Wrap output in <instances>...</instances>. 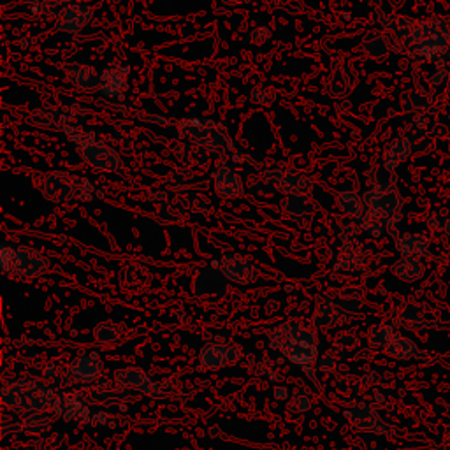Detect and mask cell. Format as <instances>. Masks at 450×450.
I'll return each instance as SVG.
<instances>
[{
	"instance_id": "cell-1",
	"label": "cell",
	"mask_w": 450,
	"mask_h": 450,
	"mask_svg": "<svg viewBox=\"0 0 450 450\" xmlns=\"http://www.w3.org/2000/svg\"><path fill=\"white\" fill-rule=\"evenodd\" d=\"M405 46L413 57L422 60H437L450 48V25L444 20L415 21Z\"/></svg>"
},
{
	"instance_id": "cell-2",
	"label": "cell",
	"mask_w": 450,
	"mask_h": 450,
	"mask_svg": "<svg viewBox=\"0 0 450 450\" xmlns=\"http://www.w3.org/2000/svg\"><path fill=\"white\" fill-rule=\"evenodd\" d=\"M69 138L75 141L81 157L94 168L102 171H118L121 165L120 155L104 143L97 141L94 134L83 131V128H67Z\"/></svg>"
},
{
	"instance_id": "cell-3",
	"label": "cell",
	"mask_w": 450,
	"mask_h": 450,
	"mask_svg": "<svg viewBox=\"0 0 450 450\" xmlns=\"http://www.w3.org/2000/svg\"><path fill=\"white\" fill-rule=\"evenodd\" d=\"M2 273L4 275H16L28 278L38 276L46 271L48 260L35 250L27 246H13L4 243L2 245Z\"/></svg>"
},
{
	"instance_id": "cell-4",
	"label": "cell",
	"mask_w": 450,
	"mask_h": 450,
	"mask_svg": "<svg viewBox=\"0 0 450 450\" xmlns=\"http://www.w3.org/2000/svg\"><path fill=\"white\" fill-rule=\"evenodd\" d=\"M363 199L366 204V213H373L389 225L400 220L401 212H403V197L393 183H382V185L370 188L363 195Z\"/></svg>"
},
{
	"instance_id": "cell-5",
	"label": "cell",
	"mask_w": 450,
	"mask_h": 450,
	"mask_svg": "<svg viewBox=\"0 0 450 450\" xmlns=\"http://www.w3.org/2000/svg\"><path fill=\"white\" fill-rule=\"evenodd\" d=\"M285 331L287 336L290 338V341L287 345L278 346L280 350H283L287 357L292 361L294 364L302 368L306 373H312L313 361L317 356V343L315 336L308 331H300V327L296 324H289V326L282 327Z\"/></svg>"
},
{
	"instance_id": "cell-6",
	"label": "cell",
	"mask_w": 450,
	"mask_h": 450,
	"mask_svg": "<svg viewBox=\"0 0 450 450\" xmlns=\"http://www.w3.org/2000/svg\"><path fill=\"white\" fill-rule=\"evenodd\" d=\"M263 178L276 192H283L289 195H306L309 194L312 183L301 172L287 171V169H269L263 172Z\"/></svg>"
},
{
	"instance_id": "cell-7",
	"label": "cell",
	"mask_w": 450,
	"mask_h": 450,
	"mask_svg": "<svg viewBox=\"0 0 450 450\" xmlns=\"http://www.w3.org/2000/svg\"><path fill=\"white\" fill-rule=\"evenodd\" d=\"M92 9L87 4H67L62 7L55 27L62 32H79L92 20Z\"/></svg>"
},
{
	"instance_id": "cell-8",
	"label": "cell",
	"mask_w": 450,
	"mask_h": 450,
	"mask_svg": "<svg viewBox=\"0 0 450 450\" xmlns=\"http://www.w3.org/2000/svg\"><path fill=\"white\" fill-rule=\"evenodd\" d=\"M43 192L51 201H69L75 197V176L65 172H48L43 180Z\"/></svg>"
},
{
	"instance_id": "cell-9",
	"label": "cell",
	"mask_w": 450,
	"mask_h": 450,
	"mask_svg": "<svg viewBox=\"0 0 450 450\" xmlns=\"http://www.w3.org/2000/svg\"><path fill=\"white\" fill-rule=\"evenodd\" d=\"M396 250L401 257H413V259H426L431 256V243L427 236L405 232L396 238Z\"/></svg>"
},
{
	"instance_id": "cell-10",
	"label": "cell",
	"mask_w": 450,
	"mask_h": 450,
	"mask_svg": "<svg viewBox=\"0 0 450 450\" xmlns=\"http://www.w3.org/2000/svg\"><path fill=\"white\" fill-rule=\"evenodd\" d=\"M213 185H215L216 194L222 195V197L232 199L243 195V182L238 176V172L232 171L227 165H220L216 168L215 175H213Z\"/></svg>"
},
{
	"instance_id": "cell-11",
	"label": "cell",
	"mask_w": 450,
	"mask_h": 450,
	"mask_svg": "<svg viewBox=\"0 0 450 450\" xmlns=\"http://www.w3.org/2000/svg\"><path fill=\"white\" fill-rule=\"evenodd\" d=\"M222 269L225 276L239 283H250L257 278V269L253 268V264L246 260L245 257L236 256V253L224 257Z\"/></svg>"
},
{
	"instance_id": "cell-12",
	"label": "cell",
	"mask_w": 450,
	"mask_h": 450,
	"mask_svg": "<svg viewBox=\"0 0 450 450\" xmlns=\"http://www.w3.org/2000/svg\"><path fill=\"white\" fill-rule=\"evenodd\" d=\"M383 352L389 357H394V359L400 361H420L427 357V353L413 339L401 336V334H396L393 338V341L385 346Z\"/></svg>"
},
{
	"instance_id": "cell-13",
	"label": "cell",
	"mask_w": 450,
	"mask_h": 450,
	"mask_svg": "<svg viewBox=\"0 0 450 450\" xmlns=\"http://www.w3.org/2000/svg\"><path fill=\"white\" fill-rule=\"evenodd\" d=\"M413 150H415V146H413L412 138H408V136L394 139L393 143L385 146V151H383V168L393 172L397 165H401L410 157Z\"/></svg>"
},
{
	"instance_id": "cell-14",
	"label": "cell",
	"mask_w": 450,
	"mask_h": 450,
	"mask_svg": "<svg viewBox=\"0 0 450 450\" xmlns=\"http://www.w3.org/2000/svg\"><path fill=\"white\" fill-rule=\"evenodd\" d=\"M357 83V75L356 69L352 67L346 62H336L333 69V75H331V94L336 95V97H341V95L350 94L353 87Z\"/></svg>"
},
{
	"instance_id": "cell-15",
	"label": "cell",
	"mask_w": 450,
	"mask_h": 450,
	"mask_svg": "<svg viewBox=\"0 0 450 450\" xmlns=\"http://www.w3.org/2000/svg\"><path fill=\"white\" fill-rule=\"evenodd\" d=\"M393 275L400 278L401 282L413 283L419 282L424 275H426V264L422 259H413V257H401L400 260L393 264L390 268Z\"/></svg>"
},
{
	"instance_id": "cell-16",
	"label": "cell",
	"mask_w": 450,
	"mask_h": 450,
	"mask_svg": "<svg viewBox=\"0 0 450 450\" xmlns=\"http://www.w3.org/2000/svg\"><path fill=\"white\" fill-rule=\"evenodd\" d=\"M192 128L190 138L197 143V146H202V148H219V146L225 145V138L219 132L213 131V125L208 124V121H190Z\"/></svg>"
},
{
	"instance_id": "cell-17",
	"label": "cell",
	"mask_w": 450,
	"mask_h": 450,
	"mask_svg": "<svg viewBox=\"0 0 450 450\" xmlns=\"http://www.w3.org/2000/svg\"><path fill=\"white\" fill-rule=\"evenodd\" d=\"M128 71L125 67H113L102 75L101 92L106 97H118L124 94L128 87Z\"/></svg>"
},
{
	"instance_id": "cell-18",
	"label": "cell",
	"mask_w": 450,
	"mask_h": 450,
	"mask_svg": "<svg viewBox=\"0 0 450 450\" xmlns=\"http://www.w3.org/2000/svg\"><path fill=\"white\" fill-rule=\"evenodd\" d=\"M400 322H401V326L407 327V329H424V327H434V322L433 320H429V317H427L426 306L415 304V302L405 306V309L401 312Z\"/></svg>"
},
{
	"instance_id": "cell-19",
	"label": "cell",
	"mask_w": 450,
	"mask_h": 450,
	"mask_svg": "<svg viewBox=\"0 0 450 450\" xmlns=\"http://www.w3.org/2000/svg\"><path fill=\"white\" fill-rule=\"evenodd\" d=\"M282 209L287 216L290 219H304L309 216L317 209V202L306 195H289L285 201L282 202Z\"/></svg>"
},
{
	"instance_id": "cell-20",
	"label": "cell",
	"mask_w": 450,
	"mask_h": 450,
	"mask_svg": "<svg viewBox=\"0 0 450 450\" xmlns=\"http://www.w3.org/2000/svg\"><path fill=\"white\" fill-rule=\"evenodd\" d=\"M336 206L350 219H363L366 215V204H364L363 195L356 192L343 190L336 194Z\"/></svg>"
},
{
	"instance_id": "cell-21",
	"label": "cell",
	"mask_w": 450,
	"mask_h": 450,
	"mask_svg": "<svg viewBox=\"0 0 450 450\" xmlns=\"http://www.w3.org/2000/svg\"><path fill=\"white\" fill-rule=\"evenodd\" d=\"M69 76L75 81L79 88L84 90H97L102 84V76H99V72H95L92 67H84V65H71L67 69Z\"/></svg>"
},
{
	"instance_id": "cell-22",
	"label": "cell",
	"mask_w": 450,
	"mask_h": 450,
	"mask_svg": "<svg viewBox=\"0 0 450 450\" xmlns=\"http://www.w3.org/2000/svg\"><path fill=\"white\" fill-rule=\"evenodd\" d=\"M97 359L99 356L95 352L92 356L79 357L71 366L72 376H76L79 380H94L95 376L101 373V363Z\"/></svg>"
},
{
	"instance_id": "cell-23",
	"label": "cell",
	"mask_w": 450,
	"mask_h": 450,
	"mask_svg": "<svg viewBox=\"0 0 450 450\" xmlns=\"http://www.w3.org/2000/svg\"><path fill=\"white\" fill-rule=\"evenodd\" d=\"M364 260V253L359 246L353 241L343 245V248L339 250V256L336 257V268L346 269V271H352L357 265Z\"/></svg>"
},
{
	"instance_id": "cell-24",
	"label": "cell",
	"mask_w": 450,
	"mask_h": 450,
	"mask_svg": "<svg viewBox=\"0 0 450 450\" xmlns=\"http://www.w3.org/2000/svg\"><path fill=\"white\" fill-rule=\"evenodd\" d=\"M178 145V143H176ZM178 148H172L175 153L178 155L180 160L185 165H204L208 162V150L202 146H188V145H178Z\"/></svg>"
},
{
	"instance_id": "cell-25",
	"label": "cell",
	"mask_w": 450,
	"mask_h": 450,
	"mask_svg": "<svg viewBox=\"0 0 450 450\" xmlns=\"http://www.w3.org/2000/svg\"><path fill=\"white\" fill-rule=\"evenodd\" d=\"M415 21L408 20L405 16H385L383 18V25H385L387 31L394 35L397 40L405 43L408 35H410L412 27Z\"/></svg>"
},
{
	"instance_id": "cell-26",
	"label": "cell",
	"mask_w": 450,
	"mask_h": 450,
	"mask_svg": "<svg viewBox=\"0 0 450 450\" xmlns=\"http://www.w3.org/2000/svg\"><path fill=\"white\" fill-rule=\"evenodd\" d=\"M187 208L180 201H164L158 209V219L165 224H178L185 220Z\"/></svg>"
},
{
	"instance_id": "cell-27",
	"label": "cell",
	"mask_w": 450,
	"mask_h": 450,
	"mask_svg": "<svg viewBox=\"0 0 450 450\" xmlns=\"http://www.w3.org/2000/svg\"><path fill=\"white\" fill-rule=\"evenodd\" d=\"M396 331L390 326H387V324H376V326L371 327L370 333H368V341H370V345L373 346V349L385 350V346L393 341V338L396 336Z\"/></svg>"
},
{
	"instance_id": "cell-28",
	"label": "cell",
	"mask_w": 450,
	"mask_h": 450,
	"mask_svg": "<svg viewBox=\"0 0 450 450\" xmlns=\"http://www.w3.org/2000/svg\"><path fill=\"white\" fill-rule=\"evenodd\" d=\"M363 48H364V51H366V53L373 58L387 57L390 51L389 40H387V38H383V35H380V34L368 35V38L364 39Z\"/></svg>"
},
{
	"instance_id": "cell-29",
	"label": "cell",
	"mask_w": 450,
	"mask_h": 450,
	"mask_svg": "<svg viewBox=\"0 0 450 450\" xmlns=\"http://www.w3.org/2000/svg\"><path fill=\"white\" fill-rule=\"evenodd\" d=\"M182 202L187 209H190V212L194 213H199V215H208V213L212 212V204H209L208 199L202 197V195L187 194Z\"/></svg>"
},
{
	"instance_id": "cell-30",
	"label": "cell",
	"mask_w": 450,
	"mask_h": 450,
	"mask_svg": "<svg viewBox=\"0 0 450 450\" xmlns=\"http://www.w3.org/2000/svg\"><path fill=\"white\" fill-rule=\"evenodd\" d=\"M405 102H407L405 109H413V111L429 108V97L422 90H412L410 94L405 95Z\"/></svg>"
},
{
	"instance_id": "cell-31",
	"label": "cell",
	"mask_w": 450,
	"mask_h": 450,
	"mask_svg": "<svg viewBox=\"0 0 450 450\" xmlns=\"http://www.w3.org/2000/svg\"><path fill=\"white\" fill-rule=\"evenodd\" d=\"M95 195V187L90 180L79 178L75 176V197L81 199V201H90Z\"/></svg>"
},
{
	"instance_id": "cell-32",
	"label": "cell",
	"mask_w": 450,
	"mask_h": 450,
	"mask_svg": "<svg viewBox=\"0 0 450 450\" xmlns=\"http://www.w3.org/2000/svg\"><path fill=\"white\" fill-rule=\"evenodd\" d=\"M250 190H252V194L260 195V197H265V195H273L276 192L275 188L269 185V183L263 178V175L253 176V178L250 180Z\"/></svg>"
},
{
	"instance_id": "cell-33",
	"label": "cell",
	"mask_w": 450,
	"mask_h": 450,
	"mask_svg": "<svg viewBox=\"0 0 450 450\" xmlns=\"http://www.w3.org/2000/svg\"><path fill=\"white\" fill-rule=\"evenodd\" d=\"M252 99L257 104H271L275 101V92L269 90V88H256L252 92Z\"/></svg>"
},
{
	"instance_id": "cell-34",
	"label": "cell",
	"mask_w": 450,
	"mask_h": 450,
	"mask_svg": "<svg viewBox=\"0 0 450 450\" xmlns=\"http://www.w3.org/2000/svg\"><path fill=\"white\" fill-rule=\"evenodd\" d=\"M289 397H290V393H289V389H287V387H278V389H276V400L287 401Z\"/></svg>"
},
{
	"instance_id": "cell-35",
	"label": "cell",
	"mask_w": 450,
	"mask_h": 450,
	"mask_svg": "<svg viewBox=\"0 0 450 450\" xmlns=\"http://www.w3.org/2000/svg\"><path fill=\"white\" fill-rule=\"evenodd\" d=\"M417 120H419V121H413V124L417 125V128H420V131H424V128H426V120H424L422 116H417Z\"/></svg>"
},
{
	"instance_id": "cell-36",
	"label": "cell",
	"mask_w": 450,
	"mask_h": 450,
	"mask_svg": "<svg viewBox=\"0 0 450 450\" xmlns=\"http://www.w3.org/2000/svg\"><path fill=\"white\" fill-rule=\"evenodd\" d=\"M444 232L447 236H450V215L445 216V219H444Z\"/></svg>"
},
{
	"instance_id": "cell-37",
	"label": "cell",
	"mask_w": 450,
	"mask_h": 450,
	"mask_svg": "<svg viewBox=\"0 0 450 450\" xmlns=\"http://www.w3.org/2000/svg\"><path fill=\"white\" fill-rule=\"evenodd\" d=\"M227 4H241V2H248V0H224Z\"/></svg>"
},
{
	"instance_id": "cell-38",
	"label": "cell",
	"mask_w": 450,
	"mask_h": 450,
	"mask_svg": "<svg viewBox=\"0 0 450 450\" xmlns=\"http://www.w3.org/2000/svg\"><path fill=\"white\" fill-rule=\"evenodd\" d=\"M65 2H69V4H84L87 0H65Z\"/></svg>"
},
{
	"instance_id": "cell-39",
	"label": "cell",
	"mask_w": 450,
	"mask_h": 450,
	"mask_svg": "<svg viewBox=\"0 0 450 450\" xmlns=\"http://www.w3.org/2000/svg\"><path fill=\"white\" fill-rule=\"evenodd\" d=\"M368 2H371V4H380V0H368Z\"/></svg>"
},
{
	"instance_id": "cell-40",
	"label": "cell",
	"mask_w": 450,
	"mask_h": 450,
	"mask_svg": "<svg viewBox=\"0 0 450 450\" xmlns=\"http://www.w3.org/2000/svg\"><path fill=\"white\" fill-rule=\"evenodd\" d=\"M447 263H449V265H450V253H449V257H447Z\"/></svg>"
}]
</instances>
